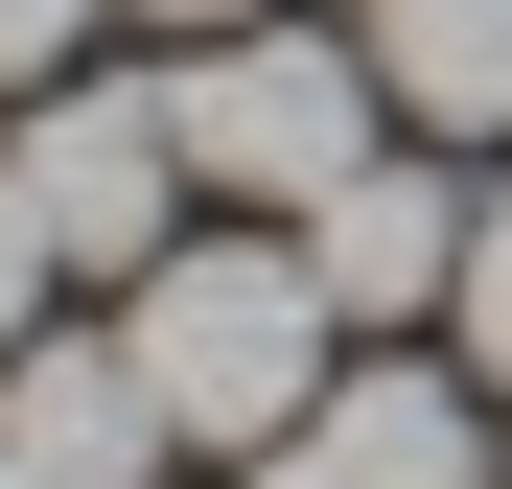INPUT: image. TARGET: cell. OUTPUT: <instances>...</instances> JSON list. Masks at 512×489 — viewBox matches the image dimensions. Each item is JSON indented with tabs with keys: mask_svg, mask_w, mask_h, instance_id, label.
I'll use <instances>...</instances> for the list:
<instances>
[{
	"mask_svg": "<svg viewBox=\"0 0 512 489\" xmlns=\"http://www.w3.org/2000/svg\"><path fill=\"white\" fill-rule=\"evenodd\" d=\"M256 489H512L489 466V373H326L280 443H256Z\"/></svg>",
	"mask_w": 512,
	"mask_h": 489,
	"instance_id": "obj_4",
	"label": "cell"
},
{
	"mask_svg": "<svg viewBox=\"0 0 512 489\" xmlns=\"http://www.w3.org/2000/svg\"><path fill=\"white\" fill-rule=\"evenodd\" d=\"M0 443L47 489H163V396H140L117 326H24V350H0Z\"/></svg>",
	"mask_w": 512,
	"mask_h": 489,
	"instance_id": "obj_6",
	"label": "cell"
},
{
	"mask_svg": "<svg viewBox=\"0 0 512 489\" xmlns=\"http://www.w3.org/2000/svg\"><path fill=\"white\" fill-rule=\"evenodd\" d=\"M117 350H140V396H163V443L256 466L326 373H350V303H326L303 233H163V257L117 280Z\"/></svg>",
	"mask_w": 512,
	"mask_h": 489,
	"instance_id": "obj_1",
	"label": "cell"
},
{
	"mask_svg": "<svg viewBox=\"0 0 512 489\" xmlns=\"http://www.w3.org/2000/svg\"><path fill=\"white\" fill-rule=\"evenodd\" d=\"M70 47H94V0H0V94H47Z\"/></svg>",
	"mask_w": 512,
	"mask_h": 489,
	"instance_id": "obj_10",
	"label": "cell"
},
{
	"mask_svg": "<svg viewBox=\"0 0 512 489\" xmlns=\"http://www.w3.org/2000/svg\"><path fill=\"white\" fill-rule=\"evenodd\" d=\"M466 233H489V210L443 187V163H419V140H373L350 187L303 210V257H326V303H350V326H443V303H466Z\"/></svg>",
	"mask_w": 512,
	"mask_h": 489,
	"instance_id": "obj_5",
	"label": "cell"
},
{
	"mask_svg": "<svg viewBox=\"0 0 512 489\" xmlns=\"http://www.w3.org/2000/svg\"><path fill=\"white\" fill-rule=\"evenodd\" d=\"M0 489H47V466H24V443H0Z\"/></svg>",
	"mask_w": 512,
	"mask_h": 489,
	"instance_id": "obj_12",
	"label": "cell"
},
{
	"mask_svg": "<svg viewBox=\"0 0 512 489\" xmlns=\"http://www.w3.org/2000/svg\"><path fill=\"white\" fill-rule=\"evenodd\" d=\"M140 24H187V47H210V24H280V0H140Z\"/></svg>",
	"mask_w": 512,
	"mask_h": 489,
	"instance_id": "obj_11",
	"label": "cell"
},
{
	"mask_svg": "<svg viewBox=\"0 0 512 489\" xmlns=\"http://www.w3.org/2000/svg\"><path fill=\"white\" fill-rule=\"evenodd\" d=\"M47 280H70V257H47V210H24V163H0V350L47 326Z\"/></svg>",
	"mask_w": 512,
	"mask_h": 489,
	"instance_id": "obj_9",
	"label": "cell"
},
{
	"mask_svg": "<svg viewBox=\"0 0 512 489\" xmlns=\"http://www.w3.org/2000/svg\"><path fill=\"white\" fill-rule=\"evenodd\" d=\"M443 326H466V373H489V420H512V210L466 233V303H443Z\"/></svg>",
	"mask_w": 512,
	"mask_h": 489,
	"instance_id": "obj_8",
	"label": "cell"
},
{
	"mask_svg": "<svg viewBox=\"0 0 512 489\" xmlns=\"http://www.w3.org/2000/svg\"><path fill=\"white\" fill-rule=\"evenodd\" d=\"M373 94L419 117V140H512V0H373Z\"/></svg>",
	"mask_w": 512,
	"mask_h": 489,
	"instance_id": "obj_7",
	"label": "cell"
},
{
	"mask_svg": "<svg viewBox=\"0 0 512 489\" xmlns=\"http://www.w3.org/2000/svg\"><path fill=\"white\" fill-rule=\"evenodd\" d=\"M0 163H24V210H47L70 280H140L163 233H187V117H163V70H47Z\"/></svg>",
	"mask_w": 512,
	"mask_h": 489,
	"instance_id": "obj_3",
	"label": "cell"
},
{
	"mask_svg": "<svg viewBox=\"0 0 512 489\" xmlns=\"http://www.w3.org/2000/svg\"><path fill=\"white\" fill-rule=\"evenodd\" d=\"M163 117H187V187H233V210H326L350 163L396 140V94H373V47H303V24H210L187 70H163Z\"/></svg>",
	"mask_w": 512,
	"mask_h": 489,
	"instance_id": "obj_2",
	"label": "cell"
}]
</instances>
